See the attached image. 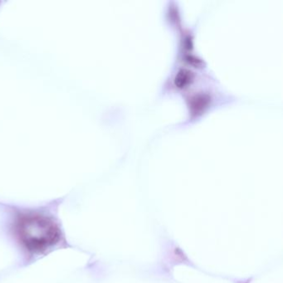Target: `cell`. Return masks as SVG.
I'll return each instance as SVG.
<instances>
[{"label":"cell","instance_id":"cell-1","mask_svg":"<svg viewBox=\"0 0 283 283\" xmlns=\"http://www.w3.org/2000/svg\"><path fill=\"white\" fill-rule=\"evenodd\" d=\"M17 231L29 249L43 251L60 240V231L50 218L40 214H25L19 218Z\"/></svg>","mask_w":283,"mask_h":283},{"label":"cell","instance_id":"cell-2","mask_svg":"<svg viewBox=\"0 0 283 283\" xmlns=\"http://www.w3.org/2000/svg\"><path fill=\"white\" fill-rule=\"evenodd\" d=\"M210 103V97L205 93H198L193 96L189 101V107L194 115L202 113Z\"/></svg>","mask_w":283,"mask_h":283},{"label":"cell","instance_id":"cell-3","mask_svg":"<svg viewBox=\"0 0 283 283\" xmlns=\"http://www.w3.org/2000/svg\"><path fill=\"white\" fill-rule=\"evenodd\" d=\"M194 79V74L188 69H180L174 78V84L179 88H184L189 86Z\"/></svg>","mask_w":283,"mask_h":283}]
</instances>
